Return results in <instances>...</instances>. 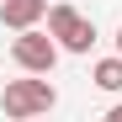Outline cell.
<instances>
[{
	"instance_id": "1",
	"label": "cell",
	"mask_w": 122,
	"mask_h": 122,
	"mask_svg": "<svg viewBox=\"0 0 122 122\" xmlns=\"http://www.w3.org/2000/svg\"><path fill=\"white\" fill-rule=\"evenodd\" d=\"M58 106V90L48 85V80H11L5 96H0V112H5L11 122H27V117H43Z\"/></svg>"
},
{
	"instance_id": "4",
	"label": "cell",
	"mask_w": 122,
	"mask_h": 122,
	"mask_svg": "<svg viewBox=\"0 0 122 122\" xmlns=\"http://www.w3.org/2000/svg\"><path fill=\"white\" fill-rule=\"evenodd\" d=\"M37 21H48V0H0V27L27 32Z\"/></svg>"
},
{
	"instance_id": "5",
	"label": "cell",
	"mask_w": 122,
	"mask_h": 122,
	"mask_svg": "<svg viewBox=\"0 0 122 122\" xmlns=\"http://www.w3.org/2000/svg\"><path fill=\"white\" fill-rule=\"evenodd\" d=\"M90 80H96V90H106V96H117V90H122V53H112V58H101V64L90 69Z\"/></svg>"
},
{
	"instance_id": "3",
	"label": "cell",
	"mask_w": 122,
	"mask_h": 122,
	"mask_svg": "<svg viewBox=\"0 0 122 122\" xmlns=\"http://www.w3.org/2000/svg\"><path fill=\"white\" fill-rule=\"evenodd\" d=\"M48 32L58 37V48L64 53H90V43H96V21H85L74 5H48Z\"/></svg>"
},
{
	"instance_id": "6",
	"label": "cell",
	"mask_w": 122,
	"mask_h": 122,
	"mask_svg": "<svg viewBox=\"0 0 122 122\" xmlns=\"http://www.w3.org/2000/svg\"><path fill=\"white\" fill-rule=\"evenodd\" d=\"M117 53H122V27H117Z\"/></svg>"
},
{
	"instance_id": "2",
	"label": "cell",
	"mask_w": 122,
	"mask_h": 122,
	"mask_svg": "<svg viewBox=\"0 0 122 122\" xmlns=\"http://www.w3.org/2000/svg\"><path fill=\"white\" fill-rule=\"evenodd\" d=\"M58 53H64V48H58V37H53V32L27 27V32H16V37H11V58H16L27 74H53Z\"/></svg>"
}]
</instances>
